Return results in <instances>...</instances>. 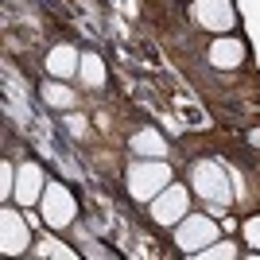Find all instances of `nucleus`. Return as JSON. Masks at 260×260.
I'll list each match as a JSON object with an SVG mask.
<instances>
[{
	"label": "nucleus",
	"instance_id": "ddd939ff",
	"mask_svg": "<svg viewBox=\"0 0 260 260\" xmlns=\"http://www.w3.org/2000/svg\"><path fill=\"white\" fill-rule=\"evenodd\" d=\"M43 101L54 105V109H70L74 105V89H66L62 82H47L43 86Z\"/></svg>",
	"mask_w": 260,
	"mask_h": 260
},
{
	"label": "nucleus",
	"instance_id": "4468645a",
	"mask_svg": "<svg viewBox=\"0 0 260 260\" xmlns=\"http://www.w3.org/2000/svg\"><path fill=\"white\" fill-rule=\"evenodd\" d=\"M39 252H43V256H62V260H70V256H74V249H66L62 241H54V237H47L43 245H39Z\"/></svg>",
	"mask_w": 260,
	"mask_h": 260
},
{
	"label": "nucleus",
	"instance_id": "9d476101",
	"mask_svg": "<svg viewBox=\"0 0 260 260\" xmlns=\"http://www.w3.org/2000/svg\"><path fill=\"white\" fill-rule=\"evenodd\" d=\"M78 66H82V54H78L74 47H54V51L47 54V70H51L54 78L78 74Z\"/></svg>",
	"mask_w": 260,
	"mask_h": 260
},
{
	"label": "nucleus",
	"instance_id": "f257e3e1",
	"mask_svg": "<svg viewBox=\"0 0 260 260\" xmlns=\"http://www.w3.org/2000/svg\"><path fill=\"white\" fill-rule=\"evenodd\" d=\"M190 183H194L198 198H202V202H210L214 210H221V206H229V202H233V183H229L225 167H221V163H214V159L194 163Z\"/></svg>",
	"mask_w": 260,
	"mask_h": 260
},
{
	"label": "nucleus",
	"instance_id": "dca6fc26",
	"mask_svg": "<svg viewBox=\"0 0 260 260\" xmlns=\"http://www.w3.org/2000/svg\"><path fill=\"white\" fill-rule=\"evenodd\" d=\"M66 132H70V136H86V117H82V113H70V117H66Z\"/></svg>",
	"mask_w": 260,
	"mask_h": 260
},
{
	"label": "nucleus",
	"instance_id": "0eeeda50",
	"mask_svg": "<svg viewBox=\"0 0 260 260\" xmlns=\"http://www.w3.org/2000/svg\"><path fill=\"white\" fill-rule=\"evenodd\" d=\"M47 190V175L39 163H23L20 171H16V202L20 206H35Z\"/></svg>",
	"mask_w": 260,
	"mask_h": 260
},
{
	"label": "nucleus",
	"instance_id": "423d86ee",
	"mask_svg": "<svg viewBox=\"0 0 260 260\" xmlns=\"http://www.w3.org/2000/svg\"><path fill=\"white\" fill-rule=\"evenodd\" d=\"M31 245V233H27V221H23L16 210H0V249L16 256Z\"/></svg>",
	"mask_w": 260,
	"mask_h": 260
},
{
	"label": "nucleus",
	"instance_id": "20e7f679",
	"mask_svg": "<svg viewBox=\"0 0 260 260\" xmlns=\"http://www.w3.org/2000/svg\"><path fill=\"white\" fill-rule=\"evenodd\" d=\"M39 206H43V221L51 229H66L70 221H74V210H78L74 206V194H70L62 183H47Z\"/></svg>",
	"mask_w": 260,
	"mask_h": 260
},
{
	"label": "nucleus",
	"instance_id": "6e6552de",
	"mask_svg": "<svg viewBox=\"0 0 260 260\" xmlns=\"http://www.w3.org/2000/svg\"><path fill=\"white\" fill-rule=\"evenodd\" d=\"M194 20L210 31H229L237 23V16H233L229 0H194Z\"/></svg>",
	"mask_w": 260,
	"mask_h": 260
},
{
	"label": "nucleus",
	"instance_id": "7ed1b4c3",
	"mask_svg": "<svg viewBox=\"0 0 260 260\" xmlns=\"http://www.w3.org/2000/svg\"><path fill=\"white\" fill-rule=\"evenodd\" d=\"M217 221L214 217H202V214H186L183 221H179V229H175V245L183 252H202L206 245H214L217 241Z\"/></svg>",
	"mask_w": 260,
	"mask_h": 260
},
{
	"label": "nucleus",
	"instance_id": "f8f14e48",
	"mask_svg": "<svg viewBox=\"0 0 260 260\" xmlns=\"http://www.w3.org/2000/svg\"><path fill=\"white\" fill-rule=\"evenodd\" d=\"M78 78L86 82V86H105V62H101L98 54H82V66H78Z\"/></svg>",
	"mask_w": 260,
	"mask_h": 260
},
{
	"label": "nucleus",
	"instance_id": "a211bd4d",
	"mask_svg": "<svg viewBox=\"0 0 260 260\" xmlns=\"http://www.w3.org/2000/svg\"><path fill=\"white\" fill-rule=\"evenodd\" d=\"M249 140H252V148H260V128H252V132H249Z\"/></svg>",
	"mask_w": 260,
	"mask_h": 260
},
{
	"label": "nucleus",
	"instance_id": "39448f33",
	"mask_svg": "<svg viewBox=\"0 0 260 260\" xmlns=\"http://www.w3.org/2000/svg\"><path fill=\"white\" fill-rule=\"evenodd\" d=\"M152 217H155V225H179L186 217V186H179V183L163 186L152 198Z\"/></svg>",
	"mask_w": 260,
	"mask_h": 260
},
{
	"label": "nucleus",
	"instance_id": "f03ea898",
	"mask_svg": "<svg viewBox=\"0 0 260 260\" xmlns=\"http://www.w3.org/2000/svg\"><path fill=\"white\" fill-rule=\"evenodd\" d=\"M167 183H171V167L163 159H140V163H132V171H128V194L136 202H152Z\"/></svg>",
	"mask_w": 260,
	"mask_h": 260
},
{
	"label": "nucleus",
	"instance_id": "1a4fd4ad",
	"mask_svg": "<svg viewBox=\"0 0 260 260\" xmlns=\"http://www.w3.org/2000/svg\"><path fill=\"white\" fill-rule=\"evenodd\" d=\"M241 58H245V43L241 39H214L210 43V66H217V70H233V66H241Z\"/></svg>",
	"mask_w": 260,
	"mask_h": 260
},
{
	"label": "nucleus",
	"instance_id": "9b49d317",
	"mask_svg": "<svg viewBox=\"0 0 260 260\" xmlns=\"http://www.w3.org/2000/svg\"><path fill=\"white\" fill-rule=\"evenodd\" d=\"M132 152L144 155V159H163V155H167V144H163V136L155 128H140L132 136Z\"/></svg>",
	"mask_w": 260,
	"mask_h": 260
},
{
	"label": "nucleus",
	"instance_id": "2eb2a0df",
	"mask_svg": "<svg viewBox=\"0 0 260 260\" xmlns=\"http://www.w3.org/2000/svg\"><path fill=\"white\" fill-rule=\"evenodd\" d=\"M198 256H206V260H217V256H237V245H221V241H214V245H206V249L198 252Z\"/></svg>",
	"mask_w": 260,
	"mask_h": 260
},
{
	"label": "nucleus",
	"instance_id": "f3484780",
	"mask_svg": "<svg viewBox=\"0 0 260 260\" xmlns=\"http://www.w3.org/2000/svg\"><path fill=\"white\" fill-rule=\"evenodd\" d=\"M12 190H16V183H12V163H0V194L8 198Z\"/></svg>",
	"mask_w": 260,
	"mask_h": 260
}]
</instances>
